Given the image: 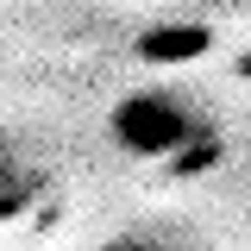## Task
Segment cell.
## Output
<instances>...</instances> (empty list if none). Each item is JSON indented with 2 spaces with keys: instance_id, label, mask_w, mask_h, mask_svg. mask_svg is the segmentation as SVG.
<instances>
[{
  "instance_id": "277c9868",
  "label": "cell",
  "mask_w": 251,
  "mask_h": 251,
  "mask_svg": "<svg viewBox=\"0 0 251 251\" xmlns=\"http://www.w3.org/2000/svg\"><path fill=\"white\" fill-rule=\"evenodd\" d=\"M94 251H170V245H157L145 232H120V239H107V245H94Z\"/></svg>"
},
{
  "instance_id": "7a4b0ae2",
  "label": "cell",
  "mask_w": 251,
  "mask_h": 251,
  "mask_svg": "<svg viewBox=\"0 0 251 251\" xmlns=\"http://www.w3.org/2000/svg\"><path fill=\"white\" fill-rule=\"evenodd\" d=\"M38 188H44V176H38V163H31L13 138H0V220L25 214L31 201H38Z\"/></svg>"
},
{
  "instance_id": "6da1fadb",
  "label": "cell",
  "mask_w": 251,
  "mask_h": 251,
  "mask_svg": "<svg viewBox=\"0 0 251 251\" xmlns=\"http://www.w3.org/2000/svg\"><path fill=\"white\" fill-rule=\"evenodd\" d=\"M107 126H113L120 151H132V157H176V151H188V145L201 138L195 107H188L182 94H163V88L126 94Z\"/></svg>"
},
{
  "instance_id": "3957f363",
  "label": "cell",
  "mask_w": 251,
  "mask_h": 251,
  "mask_svg": "<svg viewBox=\"0 0 251 251\" xmlns=\"http://www.w3.org/2000/svg\"><path fill=\"white\" fill-rule=\"evenodd\" d=\"M214 44V31L207 25H157L138 38V57H151V63H188V57H201Z\"/></svg>"
}]
</instances>
